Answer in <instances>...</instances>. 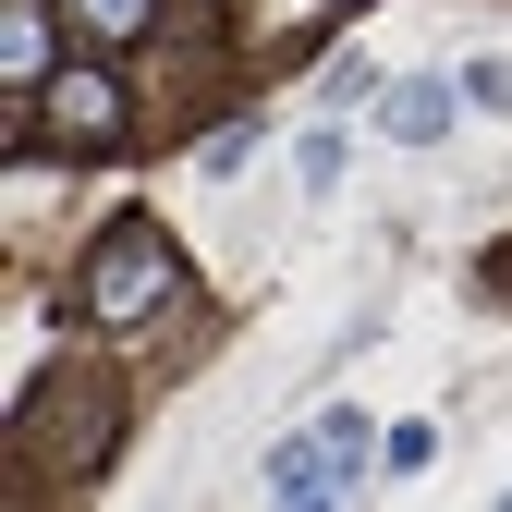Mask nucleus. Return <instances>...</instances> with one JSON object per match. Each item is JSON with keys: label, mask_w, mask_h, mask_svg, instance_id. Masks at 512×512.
I'll return each instance as SVG.
<instances>
[{"label": "nucleus", "mask_w": 512, "mask_h": 512, "mask_svg": "<svg viewBox=\"0 0 512 512\" xmlns=\"http://www.w3.org/2000/svg\"><path fill=\"white\" fill-rule=\"evenodd\" d=\"M110 427H122L110 378H86V366H49L37 391L13 403V464H25V476H86V464L110 452Z\"/></svg>", "instance_id": "1"}, {"label": "nucleus", "mask_w": 512, "mask_h": 512, "mask_svg": "<svg viewBox=\"0 0 512 512\" xmlns=\"http://www.w3.org/2000/svg\"><path fill=\"white\" fill-rule=\"evenodd\" d=\"M183 269H171V244L147 232V220H110L98 232V256H86V317H110V330H135V317H159V293H171Z\"/></svg>", "instance_id": "2"}, {"label": "nucleus", "mask_w": 512, "mask_h": 512, "mask_svg": "<svg viewBox=\"0 0 512 512\" xmlns=\"http://www.w3.org/2000/svg\"><path fill=\"white\" fill-rule=\"evenodd\" d=\"M122 147V86L110 74H49V98L13 122V147Z\"/></svg>", "instance_id": "3"}, {"label": "nucleus", "mask_w": 512, "mask_h": 512, "mask_svg": "<svg viewBox=\"0 0 512 512\" xmlns=\"http://www.w3.org/2000/svg\"><path fill=\"white\" fill-rule=\"evenodd\" d=\"M0 86H13V110L49 98V0H0Z\"/></svg>", "instance_id": "4"}, {"label": "nucleus", "mask_w": 512, "mask_h": 512, "mask_svg": "<svg viewBox=\"0 0 512 512\" xmlns=\"http://www.w3.org/2000/svg\"><path fill=\"white\" fill-rule=\"evenodd\" d=\"M342 464H354V452H342L330 427H317V439H281V452H269V500H342V488H354Z\"/></svg>", "instance_id": "5"}, {"label": "nucleus", "mask_w": 512, "mask_h": 512, "mask_svg": "<svg viewBox=\"0 0 512 512\" xmlns=\"http://www.w3.org/2000/svg\"><path fill=\"white\" fill-rule=\"evenodd\" d=\"M378 122H391V147H439V135H452V98H439V86H403Z\"/></svg>", "instance_id": "6"}, {"label": "nucleus", "mask_w": 512, "mask_h": 512, "mask_svg": "<svg viewBox=\"0 0 512 512\" xmlns=\"http://www.w3.org/2000/svg\"><path fill=\"white\" fill-rule=\"evenodd\" d=\"M74 25H86L98 49H122V37H147V25H159V0H74Z\"/></svg>", "instance_id": "7"}, {"label": "nucleus", "mask_w": 512, "mask_h": 512, "mask_svg": "<svg viewBox=\"0 0 512 512\" xmlns=\"http://www.w3.org/2000/svg\"><path fill=\"white\" fill-rule=\"evenodd\" d=\"M464 98L476 110H512V61H464Z\"/></svg>", "instance_id": "8"}]
</instances>
